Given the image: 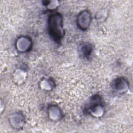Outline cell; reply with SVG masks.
Segmentation results:
<instances>
[{
	"instance_id": "1",
	"label": "cell",
	"mask_w": 133,
	"mask_h": 133,
	"mask_svg": "<svg viewBox=\"0 0 133 133\" xmlns=\"http://www.w3.org/2000/svg\"><path fill=\"white\" fill-rule=\"evenodd\" d=\"M48 33L52 39L57 42L61 41L64 35L63 28L62 16L59 13H55L49 16L48 20Z\"/></svg>"
},
{
	"instance_id": "2",
	"label": "cell",
	"mask_w": 133,
	"mask_h": 133,
	"mask_svg": "<svg viewBox=\"0 0 133 133\" xmlns=\"http://www.w3.org/2000/svg\"><path fill=\"white\" fill-rule=\"evenodd\" d=\"M77 24L82 30H87L91 22V15L89 11L85 10L78 15L77 17Z\"/></svg>"
},
{
	"instance_id": "3",
	"label": "cell",
	"mask_w": 133,
	"mask_h": 133,
	"mask_svg": "<svg viewBox=\"0 0 133 133\" xmlns=\"http://www.w3.org/2000/svg\"><path fill=\"white\" fill-rule=\"evenodd\" d=\"M113 88L117 91V92L121 93L124 90H125L126 88L128 87V83L125 79L122 77H119L116 78L112 83Z\"/></svg>"
},
{
	"instance_id": "4",
	"label": "cell",
	"mask_w": 133,
	"mask_h": 133,
	"mask_svg": "<svg viewBox=\"0 0 133 133\" xmlns=\"http://www.w3.org/2000/svg\"><path fill=\"white\" fill-rule=\"evenodd\" d=\"M92 46L88 43L83 44L82 45L80 46L79 52L84 58H88L92 53Z\"/></svg>"
}]
</instances>
